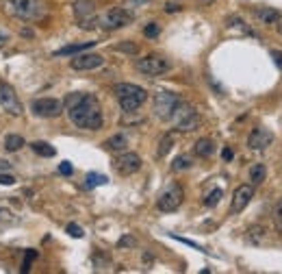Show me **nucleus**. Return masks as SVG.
<instances>
[{
    "label": "nucleus",
    "instance_id": "nucleus-1",
    "mask_svg": "<svg viewBox=\"0 0 282 274\" xmlns=\"http://www.w3.org/2000/svg\"><path fill=\"white\" fill-rule=\"evenodd\" d=\"M63 107L67 109L70 122L85 131H98L102 128V107L94 94H70Z\"/></svg>",
    "mask_w": 282,
    "mask_h": 274
},
{
    "label": "nucleus",
    "instance_id": "nucleus-2",
    "mask_svg": "<svg viewBox=\"0 0 282 274\" xmlns=\"http://www.w3.org/2000/svg\"><path fill=\"white\" fill-rule=\"evenodd\" d=\"M113 91L117 96V103L122 107V111H126V113H135L148 98V91L143 87L135 85V83H117Z\"/></svg>",
    "mask_w": 282,
    "mask_h": 274
},
{
    "label": "nucleus",
    "instance_id": "nucleus-3",
    "mask_svg": "<svg viewBox=\"0 0 282 274\" xmlns=\"http://www.w3.org/2000/svg\"><path fill=\"white\" fill-rule=\"evenodd\" d=\"M4 11H9L11 16L20 18L24 22L39 20L46 13V7L41 0H4Z\"/></svg>",
    "mask_w": 282,
    "mask_h": 274
},
{
    "label": "nucleus",
    "instance_id": "nucleus-4",
    "mask_svg": "<svg viewBox=\"0 0 282 274\" xmlns=\"http://www.w3.org/2000/svg\"><path fill=\"white\" fill-rule=\"evenodd\" d=\"M172 120H174V128L180 133H191V131H196L198 127H200V113H198L196 109H193L191 105H187V103H180L176 107V111H174V115H172Z\"/></svg>",
    "mask_w": 282,
    "mask_h": 274
},
{
    "label": "nucleus",
    "instance_id": "nucleus-5",
    "mask_svg": "<svg viewBox=\"0 0 282 274\" xmlns=\"http://www.w3.org/2000/svg\"><path fill=\"white\" fill-rule=\"evenodd\" d=\"M133 22V13L124 7H117V9H111L106 11L102 18H98V26L104 31H117V29H124Z\"/></svg>",
    "mask_w": 282,
    "mask_h": 274
},
{
    "label": "nucleus",
    "instance_id": "nucleus-6",
    "mask_svg": "<svg viewBox=\"0 0 282 274\" xmlns=\"http://www.w3.org/2000/svg\"><path fill=\"white\" fill-rule=\"evenodd\" d=\"M180 103H182L180 96L174 94V91H159L154 96V115L159 120H172L174 111H176Z\"/></svg>",
    "mask_w": 282,
    "mask_h": 274
},
{
    "label": "nucleus",
    "instance_id": "nucleus-7",
    "mask_svg": "<svg viewBox=\"0 0 282 274\" xmlns=\"http://www.w3.org/2000/svg\"><path fill=\"white\" fill-rule=\"evenodd\" d=\"M182 201H184L182 187H180L178 183H169L167 187L161 192L159 201H156V207H159L161 211H165V213H172V211H176V209L182 205Z\"/></svg>",
    "mask_w": 282,
    "mask_h": 274
},
{
    "label": "nucleus",
    "instance_id": "nucleus-8",
    "mask_svg": "<svg viewBox=\"0 0 282 274\" xmlns=\"http://www.w3.org/2000/svg\"><path fill=\"white\" fill-rule=\"evenodd\" d=\"M169 68H172V63L161 55H146L143 59L137 61V70L146 76H161V74L169 72Z\"/></svg>",
    "mask_w": 282,
    "mask_h": 274
},
{
    "label": "nucleus",
    "instance_id": "nucleus-9",
    "mask_svg": "<svg viewBox=\"0 0 282 274\" xmlns=\"http://www.w3.org/2000/svg\"><path fill=\"white\" fill-rule=\"evenodd\" d=\"M74 16L81 22V29H96L98 26V20H96V2L94 0H76L72 4Z\"/></svg>",
    "mask_w": 282,
    "mask_h": 274
},
{
    "label": "nucleus",
    "instance_id": "nucleus-10",
    "mask_svg": "<svg viewBox=\"0 0 282 274\" xmlns=\"http://www.w3.org/2000/svg\"><path fill=\"white\" fill-rule=\"evenodd\" d=\"M31 109L37 118H57L63 113V103L57 98H35Z\"/></svg>",
    "mask_w": 282,
    "mask_h": 274
},
{
    "label": "nucleus",
    "instance_id": "nucleus-11",
    "mask_svg": "<svg viewBox=\"0 0 282 274\" xmlns=\"http://www.w3.org/2000/svg\"><path fill=\"white\" fill-rule=\"evenodd\" d=\"M0 107L4 111H9L11 115H22V105L17 100V94L11 85H7L4 81H0Z\"/></svg>",
    "mask_w": 282,
    "mask_h": 274
},
{
    "label": "nucleus",
    "instance_id": "nucleus-12",
    "mask_svg": "<svg viewBox=\"0 0 282 274\" xmlns=\"http://www.w3.org/2000/svg\"><path fill=\"white\" fill-rule=\"evenodd\" d=\"M104 57L96 53H83V55H74V59L70 61L72 70H78V72H87V70H98L102 68Z\"/></svg>",
    "mask_w": 282,
    "mask_h": 274
},
{
    "label": "nucleus",
    "instance_id": "nucleus-13",
    "mask_svg": "<svg viewBox=\"0 0 282 274\" xmlns=\"http://www.w3.org/2000/svg\"><path fill=\"white\" fill-rule=\"evenodd\" d=\"M141 168V157L135 152H122V155L115 159V170L122 176H131Z\"/></svg>",
    "mask_w": 282,
    "mask_h": 274
},
{
    "label": "nucleus",
    "instance_id": "nucleus-14",
    "mask_svg": "<svg viewBox=\"0 0 282 274\" xmlns=\"http://www.w3.org/2000/svg\"><path fill=\"white\" fill-rule=\"evenodd\" d=\"M254 198V187L252 185H239L232 194V202H230V213H241Z\"/></svg>",
    "mask_w": 282,
    "mask_h": 274
},
{
    "label": "nucleus",
    "instance_id": "nucleus-15",
    "mask_svg": "<svg viewBox=\"0 0 282 274\" xmlns=\"http://www.w3.org/2000/svg\"><path fill=\"white\" fill-rule=\"evenodd\" d=\"M271 142H274V135H271V131H267V128H254L248 137V146L252 148V150H265Z\"/></svg>",
    "mask_w": 282,
    "mask_h": 274
},
{
    "label": "nucleus",
    "instance_id": "nucleus-16",
    "mask_svg": "<svg viewBox=\"0 0 282 274\" xmlns=\"http://www.w3.org/2000/svg\"><path fill=\"white\" fill-rule=\"evenodd\" d=\"M96 41H83V44H70V46H63L54 53V57H70V55H78V53H85L87 48H94Z\"/></svg>",
    "mask_w": 282,
    "mask_h": 274
},
{
    "label": "nucleus",
    "instance_id": "nucleus-17",
    "mask_svg": "<svg viewBox=\"0 0 282 274\" xmlns=\"http://www.w3.org/2000/svg\"><path fill=\"white\" fill-rule=\"evenodd\" d=\"M256 18L263 22V24H278V22L282 20V13L276 11V9L271 7H263L256 11Z\"/></svg>",
    "mask_w": 282,
    "mask_h": 274
},
{
    "label": "nucleus",
    "instance_id": "nucleus-18",
    "mask_svg": "<svg viewBox=\"0 0 282 274\" xmlns=\"http://www.w3.org/2000/svg\"><path fill=\"white\" fill-rule=\"evenodd\" d=\"M193 152H196L198 157H211L213 152H215V144H213V139H209V137H202L196 142Z\"/></svg>",
    "mask_w": 282,
    "mask_h": 274
},
{
    "label": "nucleus",
    "instance_id": "nucleus-19",
    "mask_svg": "<svg viewBox=\"0 0 282 274\" xmlns=\"http://www.w3.org/2000/svg\"><path fill=\"white\" fill-rule=\"evenodd\" d=\"M104 148H109L113 152H122L128 148V139H126V135H113L104 142Z\"/></svg>",
    "mask_w": 282,
    "mask_h": 274
},
{
    "label": "nucleus",
    "instance_id": "nucleus-20",
    "mask_svg": "<svg viewBox=\"0 0 282 274\" xmlns=\"http://www.w3.org/2000/svg\"><path fill=\"white\" fill-rule=\"evenodd\" d=\"M22 146H24V137L22 135H13L11 133V135L4 137V150L7 152H17Z\"/></svg>",
    "mask_w": 282,
    "mask_h": 274
},
{
    "label": "nucleus",
    "instance_id": "nucleus-21",
    "mask_svg": "<svg viewBox=\"0 0 282 274\" xmlns=\"http://www.w3.org/2000/svg\"><path fill=\"white\" fill-rule=\"evenodd\" d=\"M248 239H249V244H256V246L263 244L267 239V229L265 226H252L248 233Z\"/></svg>",
    "mask_w": 282,
    "mask_h": 274
},
{
    "label": "nucleus",
    "instance_id": "nucleus-22",
    "mask_svg": "<svg viewBox=\"0 0 282 274\" xmlns=\"http://www.w3.org/2000/svg\"><path fill=\"white\" fill-rule=\"evenodd\" d=\"M31 148H33L39 157H54V155H57L54 146H50L48 142H33V144H31Z\"/></svg>",
    "mask_w": 282,
    "mask_h": 274
},
{
    "label": "nucleus",
    "instance_id": "nucleus-23",
    "mask_svg": "<svg viewBox=\"0 0 282 274\" xmlns=\"http://www.w3.org/2000/svg\"><path fill=\"white\" fill-rule=\"evenodd\" d=\"M265 176H267V170H265V165H263V164H256V165H252V170H249V181H252L254 185H261L263 181H265Z\"/></svg>",
    "mask_w": 282,
    "mask_h": 274
},
{
    "label": "nucleus",
    "instance_id": "nucleus-24",
    "mask_svg": "<svg viewBox=\"0 0 282 274\" xmlns=\"http://www.w3.org/2000/svg\"><path fill=\"white\" fill-rule=\"evenodd\" d=\"M271 220H274V226L278 233H282V198H278L274 205V211H271Z\"/></svg>",
    "mask_w": 282,
    "mask_h": 274
},
{
    "label": "nucleus",
    "instance_id": "nucleus-25",
    "mask_svg": "<svg viewBox=\"0 0 282 274\" xmlns=\"http://www.w3.org/2000/svg\"><path fill=\"white\" fill-rule=\"evenodd\" d=\"M106 176L104 174H96V172H89V174H87V179H85V187H98V185H104L106 183Z\"/></svg>",
    "mask_w": 282,
    "mask_h": 274
},
{
    "label": "nucleus",
    "instance_id": "nucleus-26",
    "mask_svg": "<svg viewBox=\"0 0 282 274\" xmlns=\"http://www.w3.org/2000/svg\"><path fill=\"white\" fill-rule=\"evenodd\" d=\"M174 146V137L172 135H163L159 142V150H156V157H165Z\"/></svg>",
    "mask_w": 282,
    "mask_h": 274
},
{
    "label": "nucleus",
    "instance_id": "nucleus-27",
    "mask_svg": "<svg viewBox=\"0 0 282 274\" xmlns=\"http://www.w3.org/2000/svg\"><path fill=\"white\" fill-rule=\"evenodd\" d=\"M221 196H224V192H221L219 187H217V189H213V192H209V194H206V196H204V207L213 209V207L217 205V202H219V198H221Z\"/></svg>",
    "mask_w": 282,
    "mask_h": 274
},
{
    "label": "nucleus",
    "instance_id": "nucleus-28",
    "mask_svg": "<svg viewBox=\"0 0 282 274\" xmlns=\"http://www.w3.org/2000/svg\"><path fill=\"white\" fill-rule=\"evenodd\" d=\"M115 50H119V53H126V55H137L139 53V46L135 44V41H119L117 46H115Z\"/></svg>",
    "mask_w": 282,
    "mask_h": 274
},
{
    "label": "nucleus",
    "instance_id": "nucleus-29",
    "mask_svg": "<svg viewBox=\"0 0 282 274\" xmlns=\"http://www.w3.org/2000/svg\"><path fill=\"white\" fill-rule=\"evenodd\" d=\"M191 168V159L189 157H184V155H180L174 159V164H172V170L174 172H180V170H189Z\"/></svg>",
    "mask_w": 282,
    "mask_h": 274
},
{
    "label": "nucleus",
    "instance_id": "nucleus-30",
    "mask_svg": "<svg viewBox=\"0 0 282 274\" xmlns=\"http://www.w3.org/2000/svg\"><path fill=\"white\" fill-rule=\"evenodd\" d=\"M159 33H161V29L156 22H150V24H146V29H143V35L146 37H159Z\"/></svg>",
    "mask_w": 282,
    "mask_h": 274
},
{
    "label": "nucleus",
    "instance_id": "nucleus-31",
    "mask_svg": "<svg viewBox=\"0 0 282 274\" xmlns=\"http://www.w3.org/2000/svg\"><path fill=\"white\" fill-rule=\"evenodd\" d=\"M66 231L72 235V237H78V239H81L83 235H85V231H83L78 224H74V222H70V224H67V229H66Z\"/></svg>",
    "mask_w": 282,
    "mask_h": 274
},
{
    "label": "nucleus",
    "instance_id": "nucleus-32",
    "mask_svg": "<svg viewBox=\"0 0 282 274\" xmlns=\"http://www.w3.org/2000/svg\"><path fill=\"white\" fill-rule=\"evenodd\" d=\"M35 257H37L35 250H29V253H26V261L22 263V272H29V270H31V261H33Z\"/></svg>",
    "mask_w": 282,
    "mask_h": 274
},
{
    "label": "nucleus",
    "instance_id": "nucleus-33",
    "mask_svg": "<svg viewBox=\"0 0 282 274\" xmlns=\"http://www.w3.org/2000/svg\"><path fill=\"white\" fill-rule=\"evenodd\" d=\"M59 172H61V174H66V176H70L72 172H74V168H72L70 161H63V164H59Z\"/></svg>",
    "mask_w": 282,
    "mask_h": 274
},
{
    "label": "nucleus",
    "instance_id": "nucleus-34",
    "mask_svg": "<svg viewBox=\"0 0 282 274\" xmlns=\"http://www.w3.org/2000/svg\"><path fill=\"white\" fill-rule=\"evenodd\" d=\"M0 185H16V176L13 174H0Z\"/></svg>",
    "mask_w": 282,
    "mask_h": 274
},
{
    "label": "nucleus",
    "instance_id": "nucleus-35",
    "mask_svg": "<svg viewBox=\"0 0 282 274\" xmlns=\"http://www.w3.org/2000/svg\"><path fill=\"white\" fill-rule=\"evenodd\" d=\"M119 248H124V246H135V237H131V235H124L122 239H119Z\"/></svg>",
    "mask_w": 282,
    "mask_h": 274
},
{
    "label": "nucleus",
    "instance_id": "nucleus-36",
    "mask_svg": "<svg viewBox=\"0 0 282 274\" xmlns=\"http://www.w3.org/2000/svg\"><path fill=\"white\" fill-rule=\"evenodd\" d=\"M271 59H274V63L282 70V53L280 50H271Z\"/></svg>",
    "mask_w": 282,
    "mask_h": 274
},
{
    "label": "nucleus",
    "instance_id": "nucleus-37",
    "mask_svg": "<svg viewBox=\"0 0 282 274\" xmlns=\"http://www.w3.org/2000/svg\"><path fill=\"white\" fill-rule=\"evenodd\" d=\"M174 239H178V241H182V244H187V246H191V248H198V250H202V246H198L196 241H191V239H184V237H178V235H172Z\"/></svg>",
    "mask_w": 282,
    "mask_h": 274
},
{
    "label": "nucleus",
    "instance_id": "nucleus-38",
    "mask_svg": "<svg viewBox=\"0 0 282 274\" xmlns=\"http://www.w3.org/2000/svg\"><path fill=\"white\" fill-rule=\"evenodd\" d=\"M165 11H167V13H178V11H180V4H176V2H167V4H165Z\"/></svg>",
    "mask_w": 282,
    "mask_h": 274
},
{
    "label": "nucleus",
    "instance_id": "nucleus-39",
    "mask_svg": "<svg viewBox=\"0 0 282 274\" xmlns=\"http://www.w3.org/2000/svg\"><path fill=\"white\" fill-rule=\"evenodd\" d=\"M221 157H224L226 161H230L234 155H232V150H230V148H224V150H221Z\"/></svg>",
    "mask_w": 282,
    "mask_h": 274
},
{
    "label": "nucleus",
    "instance_id": "nucleus-40",
    "mask_svg": "<svg viewBox=\"0 0 282 274\" xmlns=\"http://www.w3.org/2000/svg\"><path fill=\"white\" fill-rule=\"evenodd\" d=\"M7 41H9V35L0 33V48H2V46H7Z\"/></svg>",
    "mask_w": 282,
    "mask_h": 274
},
{
    "label": "nucleus",
    "instance_id": "nucleus-41",
    "mask_svg": "<svg viewBox=\"0 0 282 274\" xmlns=\"http://www.w3.org/2000/svg\"><path fill=\"white\" fill-rule=\"evenodd\" d=\"M20 35H22V37H33V31H31V29H22Z\"/></svg>",
    "mask_w": 282,
    "mask_h": 274
},
{
    "label": "nucleus",
    "instance_id": "nucleus-42",
    "mask_svg": "<svg viewBox=\"0 0 282 274\" xmlns=\"http://www.w3.org/2000/svg\"><path fill=\"white\" fill-rule=\"evenodd\" d=\"M202 2H213V0H202Z\"/></svg>",
    "mask_w": 282,
    "mask_h": 274
}]
</instances>
